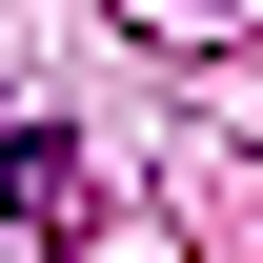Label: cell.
Instances as JSON below:
<instances>
[{
  "instance_id": "6da1fadb",
  "label": "cell",
  "mask_w": 263,
  "mask_h": 263,
  "mask_svg": "<svg viewBox=\"0 0 263 263\" xmlns=\"http://www.w3.org/2000/svg\"><path fill=\"white\" fill-rule=\"evenodd\" d=\"M0 223H81V142H61V122L0 142Z\"/></svg>"
},
{
  "instance_id": "7a4b0ae2",
  "label": "cell",
  "mask_w": 263,
  "mask_h": 263,
  "mask_svg": "<svg viewBox=\"0 0 263 263\" xmlns=\"http://www.w3.org/2000/svg\"><path fill=\"white\" fill-rule=\"evenodd\" d=\"M182 21H223V0H182Z\"/></svg>"
}]
</instances>
